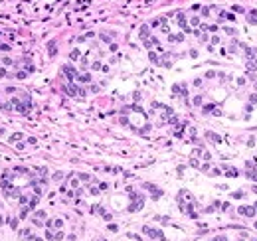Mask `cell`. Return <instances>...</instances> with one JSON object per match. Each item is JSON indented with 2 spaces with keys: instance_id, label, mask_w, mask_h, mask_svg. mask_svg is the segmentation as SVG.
<instances>
[{
  "instance_id": "7402d4cb",
  "label": "cell",
  "mask_w": 257,
  "mask_h": 241,
  "mask_svg": "<svg viewBox=\"0 0 257 241\" xmlns=\"http://www.w3.org/2000/svg\"><path fill=\"white\" fill-rule=\"evenodd\" d=\"M249 103H251V105L257 103V95H255V93H253V95H249Z\"/></svg>"
},
{
  "instance_id": "6da1fadb",
  "label": "cell",
  "mask_w": 257,
  "mask_h": 241,
  "mask_svg": "<svg viewBox=\"0 0 257 241\" xmlns=\"http://www.w3.org/2000/svg\"><path fill=\"white\" fill-rule=\"evenodd\" d=\"M143 231H145L146 235H150L152 239H160V241H164V233H162L160 229H152V227H148V225H146V227H143Z\"/></svg>"
},
{
  "instance_id": "30bf717a",
  "label": "cell",
  "mask_w": 257,
  "mask_h": 241,
  "mask_svg": "<svg viewBox=\"0 0 257 241\" xmlns=\"http://www.w3.org/2000/svg\"><path fill=\"white\" fill-rule=\"evenodd\" d=\"M77 81H79V83H89V81H91V75H89V73H83V75H77Z\"/></svg>"
},
{
  "instance_id": "836d02e7",
  "label": "cell",
  "mask_w": 257,
  "mask_h": 241,
  "mask_svg": "<svg viewBox=\"0 0 257 241\" xmlns=\"http://www.w3.org/2000/svg\"><path fill=\"white\" fill-rule=\"evenodd\" d=\"M36 241H42V239H36Z\"/></svg>"
},
{
  "instance_id": "ac0fdd59",
  "label": "cell",
  "mask_w": 257,
  "mask_h": 241,
  "mask_svg": "<svg viewBox=\"0 0 257 241\" xmlns=\"http://www.w3.org/2000/svg\"><path fill=\"white\" fill-rule=\"evenodd\" d=\"M20 235H22V237H24V235H30V229H22ZM26 239H32V237H26Z\"/></svg>"
},
{
  "instance_id": "4fadbf2b",
  "label": "cell",
  "mask_w": 257,
  "mask_h": 241,
  "mask_svg": "<svg viewBox=\"0 0 257 241\" xmlns=\"http://www.w3.org/2000/svg\"><path fill=\"white\" fill-rule=\"evenodd\" d=\"M182 38H184L182 34H178V36H168V40H170V42H182Z\"/></svg>"
},
{
  "instance_id": "7c38bea8",
  "label": "cell",
  "mask_w": 257,
  "mask_h": 241,
  "mask_svg": "<svg viewBox=\"0 0 257 241\" xmlns=\"http://www.w3.org/2000/svg\"><path fill=\"white\" fill-rule=\"evenodd\" d=\"M148 58H150V61H152V63L160 65V61H158V55H156V53H154V52H150V53H148Z\"/></svg>"
},
{
  "instance_id": "8992f818",
  "label": "cell",
  "mask_w": 257,
  "mask_h": 241,
  "mask_svg": "<svg viewBox=\"0 0 257 241\" xmlns=\"http://www.w3.org/2000/svg\"><path fill=\"white\" fill-rule=\"evenodd\" d=\"M224 170H225V176H230V178H237V176H239L237 168H231V166H224Z\"/></svg>"
},
{
  "instance_id": "484cf974",
  "label": "cell",
  "mask_w": 257,
  "mask_h": 241,
  "mask_svg": "<svg viewBox=\"0 0 257 241\" xmlns=\"http://www.w3.org/2000/svg\"><path fill=\"white\" fill-rule=\"evenodd\" d=\"M220 174H222V172H220L217 168H214V170H212V174H210V176H220Z\"/></svg>"
},
{
  "instance_id": "ba28073f",
  "label": "cell",
  "mask_w": 257,
  "mask_h": 241,
  "mask_svg": "<svg viewBox=\"0 0 257 241\" xmlns=\"http://www.w3.org/2000/svg\"><path fill=\"white\" fill-rule=\"evenodd\" d=\"M138 34H140V38H143V40H146V38H148V34H150V32H148V26H146V24H143Z\"/></svg>"
},
{
  "instance_id": "7a4b0ae2",
  "label": "cell",
  "mask_w": 257,
  "mask_h": 241,
  "mask_svg": "<svg viewBox=\"0 0 257 241\" xmlns=\"http://www.w3.org/2000/svg\"><path fill=\"white\" fill-rule=\"evenodd\" d=\"M143 186H145V188H146V190H148V192L152 194V198H154V200H158V198L162 196V190H160V188H156L154 184H148V182H146V184H143Z\"/></svg>"
},
{
  "instance_id": "8fae6325",
  "label": "cell",
  "mask_w": 257,
  "mask_h": 241,
  "mask_svg": "<svg viewBox=\"0 0 257 241\" xmlns=\"http://www.w3.org/2000/svg\"><path fill=\"white\" fill-rule=\"evenodd\" d=\"M206 137L210 138V140H214V142H216V144H220V142H222V138L217 137L216 132H206Z\"/></svg>"
},
{
  "instance_id": "d6a6232c",
  "label": "cell",
  "mask_w": 257,
  "mask_h": 241,
  "mask_svg": "<svg viewBox=\"0 0 257 241\" xmlns=\"http://www.w3.org/2000/svg\"><path fill=\"white\" fill-rule=\"evenodd\" d=\"M99 241H105V239H99Z\"/></svg>"
},
{
  "instance_id": "83f0119b",
  "label": "cell",
  "mask_w": 257,
  "mask_h": 241,
  "mask_svg": "<svg viewBox=\"0 0 257 241\" xmlns=\"http://www.w3.org/2000/svg\"><path fill=\"white\" fill-rule=\"evenodd\" d=\"M241 196H243L241 192H233V194H231V198H241Z\"/></svg>"
},
{
  "instance_id": "9a60e30c",
  "label": "cell",
  "mask_w": 257,
  "mask_h": 241,
  "mask_svg": "<svg viewBox=\"0 0 257 241\" xmlns=\"http://www.w3.org/2000/svg\"><path fill=\"white\" fill-rule=\"evenodd\" d=\"M61 239H63V231H58L53 235V241H61Z\"/></svg>"
},
{
  "instance_id": "277c9868",
  "label": "cell",
  "mask_w": 257,
  "mask_h": 241,
  "mask_svg": "<svg viewBox=\"0 0 257 241\" xmlns=\"http://www.w3.org/2000/svg\"><path fill=\"white\" fill-rule=\"evenodd\" d=\"M69 93L75 95V97H85V91H83L81 87H77L75 83H69Z\"/></svg>"
},
{
  "instance_id": "9c48e42d",
  "label": "cell",
  "mask_w": 257,
  "mask_h": 241,
  "mask_svg": "<svg viewBox=\"0 0 257 241\" xmlns=\"http://www.w3.org/2000/svg\"><path fill=\"white\" fill-rule=\"evenodd\" d=\"M239 214H243V215H255V208H239Z\"/></svg>"
},
{
  "instance_id": "52a82bcc",
  "label": "cell",
  "mask_w": 257,
  "mask_h": 241,
  "mask_svg": "<svg viewBox=\"0 0 257 241\" xmlns=\"http://www.w3.org/2000/svg\"><path fill=\"white\" fill-rule=\"evenodd\" d=\"M24 138V135L22 132H14V135H10L8 137V142H16V140H22Z\"/></svg>"
},
{
  "instance_id": "d6986e66",
  "label": "cell",
  "mask_w": 257,
  "mask_h": 241,
  "mask_svg": "<svg viewBox=\"0 0 257 241\" xmlns=\"http://www.w3.org/2000/svg\"><path fill=\"white\" fill-rule=\"evenodd\" d=\"M61 178H63V172H55L53 174V180H61Z\"/></svg>"
},
{
  "instance_id": "4316f807",
  "label": "cell",
  "mask_w": 257,
  "mask_h": 241,
  "mask_svg": "<svg viewBox=\"0 0 257 241\" xmlns=\"http://www.w3.org/2000/svg\"><path fill=\"white\" fill-rule=\"evenodd\" d=\"M192 24H194V26H196V24H200V18H198V16H194V18H192Z\"/></svg>"
},
{
  "instance_id": "2e32d148",
  "label": "cell",
  "mask_w": 257,
  "mask_h": 241,
  "mask_svg": "<svg viewBox=\"0 0 257 241\" xmlns=\"http://www.w3.org/2000/svg\"><path fill=\"white\" fill-rule=\"evenodd\" d=\"M79 180H83V182H89V180H91V176H89V174H79Z\"/></svg>"
},
{
  "instance_id": "1f68e13d",
  "label": "cell",
  "mask_w": 257,
  "mask_h": 241,
  "mask_svg": "<svg viewBox=\"0 0 257 241\" xmlns=\"http://www.w3.org/2000/svg\"><path fill=\"white\" fill-rule=\"evenodd\" d=\"M0 223H2V215H0Z\"/></svg>"
},
{
  "instance_id": "5b68a950",
  "label": "cell",
  "mask_w": 257,
  "mask_h": 241,
  "mask_svg": "<svg viewBox=\"0 0 257 241\" xmlns=\"http://www.w3.org/2000/svg\"><path fill=\"white\" fill-rule=\"evenodd\" d=\"M247 24H251V26L257 24V10H249L247 12Z\"/></svg>"
},
{
  "instance_id": "f1b7e54d",
  "label": "cell",
  "mask_w": 257,
  "mask_h": 241,
  "mask_svg": "<svg viewBox=\"0 0 257 241\" xmlns=\"http://www.w3.org/2000/svg\"><path fill=\"white\" fill-rule=\"evenodd\" d=\"M46 237H48L50 241H53V233H52V231H48V233H46Z\"/></svg>"
},
{
  "instance_id": "cb8c5ba5",
  "label": "cell",
  "mask_w": 257,
  "mask_h": 241,
  "mask_svg": "<svg viewBox=\"0 0 257 241\" xmlns=\"http://www.w3.org/2000/svg\"><path fill=\"white\" fill-rule=\"evenodd\" d=\"M2 63H4V65H12V59H10V58H4V59H2Z\"/></svg>"
},
{
  "instance_id": "d4e9b609",
  "label": "cell",
  "mask_w": 257,
  "mask_h": 241,
  "mask_svg": "<svg viewBox=\"0 0 257 241\" xmlns=\"http://www.w3.org/2000/svg\"><path fill=\"white\" fill-rule=\"evenodd\" d=\"M89 194H93V196H97V194H99V188H89Z\"/></svg>"
},
{
  "instance_id": "ffe728a7",
  "label": "cell",
  "mask_w": 257,
  "mask_h": 241,
  "mask_svg": "<svg viewBox=\"0 0 257 241\" xmlns=\"http://www.w3.org/2000/svg\"><path fill=\"white\" fill-rule=\"evenodd\" d=\"M8 50H10L8 44H0V52H8Z\"/></svg>"
},
{
  "instance_id": "d590c367",
  "label": "cell",
  "mask_w": 257,
  "mask_h": 241,
  "mask_svg": "<svg viewBox=\"0 0 257 241\" xmlns=\"http://www.w3.org/2000/svg\"><path fill=\"white\" fill-rule=\"evenodd\" d=\"M253 241H255V239H253Z\"/></svg>"
},
{
  "instance_id": "3957f363",
  "label": "cell",
  "mask_w": 257,
  "mask_h": 241,
  "mask_svg": "<svg viewBox=\"0 0 257 241\" xmlns=\"http://www.w3.org/2000/svg\"><path fill=\"white\" fill-rule=\"evenodd\" d=\"M63 73L67 75V79H69V81H75V79H77V71L73 69L71 65H63Z\"/></svg>"
},
{
  "instance_id": "f546056e",
  "label": "cell",
  "mask_w": 257,
  "mask_h": 241,
  "mask_svg": "<svg viewBox=\"0 0 257 241\" xmlns=\"http://www.w3.org/2000/svg\"><path fill=\"white\" fill-rule=\"evenodd\" d=\"M0 77H6V69H2V67H0Z\"/></svg>"
},
{
  "instance_id": "44dd1931",
  "label": "cell",
  "mask_w": 257,
  "mask_h": 241,
  "mask_svg": "<svg viewBox=\"0 0 257 241\" xmlns=\"http://www.w3.org/2000/svg\"><path fill=\"white\" fill-rule=\"evenodd\" d=\"M194 105H202V97H200V95L194 97Z\"/></svg>"
},
{
  "instance_id": "5bb4252c",
  "label": "cell",
  "mask_w": 257,
  "mask_h": 241,
  "mask_svg": "<svg viewBox=\"0 0 257 241\" xmlns=\"http://www.w3.org/2000/svg\"><path fill=\"white\" fill-rule=\"evenodd\" d=\"M55 52H58V47H55V42H50V55H53Z\"/></svg>"
},
{
  "instance_id": "603a6c76",
  "label": "cell",
  "mask_w": 257,
  "mask_h": 241,
  "mask_svg": "<svg viewBox=\"0 0 257 241\" xmlns=\"http://www.w3.org/2000/svg\"><path fill=\"white\" fill-rule=\"evenodd\" d=\"M79 58V50H73L71 52V59H77Z\"/></svg>"
},
{
  "instance_id": "4dcf8cb0",
  "label": "cell",
  "mask_w": 257,
  "mask_h": 241,
  "mask_svg": "<svg viewBox=\"0 0 257 241\" xmlns=\"http://www.w3.org/2000/svg\"><path fill=\"white\" fill-rule=\"evenodd\" d=\"M214 241H225V239H224V237H216Z\"/></svg>"
},
{
  "instance_id": "e0dca14e",
  "label": "cell",
  "mask_w": 257,
  "mask_h": 241,
  "mask_svg": "<svg viewBox=\"0 0 257 241\" xmlns=\"http://www.w3.org/2000/svg\"><path fill=\"white\" fill-rule=\"evenodd\" d=\"M224 32H225V34H227V36H233V34H235V32H237V30H235V28H225Z\"/></svg>"
},
{
  "instance_id": "e575fe53",
  "label": "cell",
  "mask_w": 257,
  "mask_h": 241,
  "mask_svg": "<svg viewBox=\"0 0 257 241\" xmlns=\"http://www.w3.org/2000/svg\"><path fill=\"white\" fill-rule=\"evenodd\" d=\"M255 87H257V81H255Z\"/></svg>"
}]
</instances>
